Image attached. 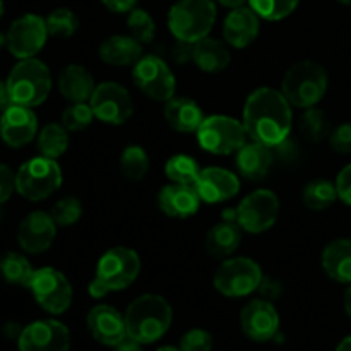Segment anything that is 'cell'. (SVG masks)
Returning <instances> with one entry per match:
<instances>
[{"label": "cell", "mask_w": 351, "mask_h": 351, "mask_svg": "<svg viewBox=\"0 0 351 351\" xmlns=\"http://www.w3.org/2000/svg\"><path fill=\"white\" fill-rule=\"evenodd\" d=\"M242 123L250 139L269 147H278L291 132V103L285 98L281 89H256L245 99Z\"/></svg>", "instance_id": "obj_1"}, {"label": "cell", "mask_w": 351, "mask_h": 351, "mask_svg": "<svg viewBox=\"0 0 351 351\" xmlns=\"http://www.w3.org/2000/svg\"><path fill=\"white\" fill-rule=\"evenodd\" d=\"M123 317H125L127 336L141 345H151L168 332L173 319V311L165 297L146 293L137 297L127 307Z\"/></svg>", "instance_id": "obj_2"}, {"label": "cell", "mask_w": 351, "mask_h": 351, "mask_svg": "<svg viewBox=\"0 0 351 351\" xmlns=\"http://www.w3.org/2000/svg\"><path fill=\"white\" fill-rule=\"evenodd\" d=\"M141 273L139 254L129 247H113L99 257L95 280L89 283V295L103 298L112 291L129 288Z\"/></svg>", "instance_id": "obj_3"}, {"label": "cell", "mask_w": 351, "mask_h": 351, "mask_svg": "<svg viewBox=\"0 0 351 351\" xmlns=\"http://www.w3.org/2000/svg\"><path fill=\"white\" fill-rule=\"evenodd\" d=\"M329 74L319 62L300 60L291 65L281 81V93L297 108L315 106L328 93Z\"/></svg>", "instance_id": "obj_4"}, {"label": "cell", "mask_w": 351, "mask_h": 351, "mask_svg": "<svg viewBox=\"0 0 351 351\" xmlns=\"http://www.w3.org/2000/svg\"><path fill=\"white\" fill-rule=\"evenodd\" d=\"M5 82L10 103L27 108H34L47 101L51 91L50 69L38 58H24L17 62Z\"/></svg>", "instance_id": "obj_5"}, {"label": "cell", "mask_w": 351, "mask_h": 351, "mask_svg": "<svg viewBox=\"0 0 351 351\" xmlns=\"http://www.w3.org/2000/svg\"><path fill=\"white\" fill-rule=\"evenodd\" d=\"M215 21V0H178L168 12V27L171 34L187 43H195L209 36Z\"/></svg>", "instance_id": "obj_6"}, {"label": "cell", "mask_w": 351, "mask_h": 351, "mask_svg": "<svg viewBox=\"0 0 351 351\" xmlns=\"http://www.w3.org/2000/svg\"><path fill=\"white\" fill-rule=\"evenodd\" d=\"M62 185V170L57 160L36 156L21 165L16 173V191L31 202L45 201Z\"/></svg>", "instance_id": "obj_7"}, {"label": "cell", "mask_w": 351, "mask_h": 351, "mask_svg": "<svg viewBox=\"0 0 351 351\" xmlns=\"http://www.w3.org/2000/svg\"><path fill=\"white\" fill-rule=\"evenodd\" d=\"M263 278L259 263L250 257H232L219 264L213 276V285L223 297L242 298L259 290Z\"/></svg>", "instance_id": "obj_8"}, {"label": "cell", "mask_w": 351, "mask_h": 351, "mask_svg": "<svg viewBox=\"0 0 351 351\" xmlns=\"http://www.w3.org/2000/svg\"><path fill=\"white\" fill-rule=\"evenodd\" d=\"M195 136L202 149L218 156L237 153L247 143L243 123L228 115L206 117Z\"/></svg>", "instance_id": "obj_9"}, {"label": "cell", "mask_w": 351, "mask_h": 351, "mask_svg": "<svg viewBox=\"0 0 351 351\" xmlns=\"http://www.w3.org/2000/svg\"><path fill=\"white\" fill-rule=\"evenodd\" d=\"M132 81L141 93L154 101L167 103L177 91V79L158 55H143L132 65Z\"/></svg>", "instance_id": "obj_10"}, {"label": "cell", "mask_w": 351, "mask_h": 351, "mask_svg": "<svg viewBox=\"0 0 351 351\" xmlns=\"http://www.w3.org/2000/svg\"><path fill=\"white\" fill-rule=\"evenodd\" d=\"M27 288L33 293L36 304L51 315L64 314L71 307L72 297H74L72 285L65 278V274L48 266L34 269Z\"/></svg>", "instance_id": "obj_11"}, {"label": "cell", "mask_w": 351, "mask_h": 351, "mask_svg": "<svg viewBox=\"0 0 351 351\" xmlns=\"http://www.w3.org/2000/svg\"><path fill=\"white\" fill-rule=\"evenodd\" d=\"M278 216H280V199L267 189L250 192L237 206V223L243 232L252 235H259L273 228Z\"/></svg>", "instance_id": "obj_12"}, {"label": "cell", "mask_w": 351, "mask_h": 351, "mask_svg": "<svg viewBox=\"0 0 351 351\" xmlns=\"http://www.w3.org/2000/svg\"><path fill=\"white\" fill-rule=\"evenodd\" d=\"M95 119L108 125H122L132 117L134 101L130 93L119 82H101L89 99Z\"/></svg>", "instance_id": "obj_13"}, {"label": "cell", "mask_w": 351, "mask_h": 351, "mask_svg": "<svg viewBox=\"0 0 351 351\" xmlns=\"http://www.w3.org/2000/svg\"><path fill=\"white\" fill-rule=\"evenodd\" d=\"M47 21L38 14H24L7 31V48L19 60L34 58L47 43Z\"/></svg>", "instance_id": "obj_14"}, {"label": "cell", "mask_w": 351, "mask_h": 351, "mask_svg": "<svg viewBox=\"0 0 351 351\" xmlns=\"http://www.w3.org/2000/svg\"><path fill=\"white\" fill-rule=\"evenodd\" d=\"M17 346L19 351H69L71 331L53 319L34 321L23 329Z\"/></svg>", "instance_id": "obj_15"}, {"label": "cell", "mask_w": 351, "mask_h": 351, "mask_svg": "<svg viewBox=\"0 0 351 351\" xmlns=\"http://www.w3.org/2000/svg\"><path fill=\"white\" fill-rule=\"evenodd\" d=\"M240 328L243 335L257 343L273 339L280 331V315L273 302L256 298L240 312Z\"/></svg>", "instance_id": "obj_16"}, {"label": "cell", "mask_w": 351, "mask_h": 351, "mask_svg": "<svg viewBox=\"0 0 351 351\" xmlns=\"http://www.w3.org/2000/svg\"><path fill=\"white\" fill-rule=\"evenodd\" d=\"M38 119L33 108L12 105L3 108L0 117V137L9 147L19 149L36 137Z\"/></svg>", "instance_id": "obj_17"}, {"label": "cell", "mask_w": 351, "mask_h": 351, "mask_svg": "<svg viewBox=\"0 0 351 351\" xmlns=\"http://www.w3.org/2000/svg\"><path fill=\"white\" fill-rule=\"evenodd\" d=\"M86 326H88L89 335L99 345L113 346L115 348L119 343L129 338L127 336L125 317L112 305H96L88 312L86 317Z\"/></svg>", "instance_id": "obj_18"}, {"label": "cell", "mask_w": 351, "mask_h": 351, "mask_svg": "<svg viewBox=\"0 0 351 351\" xmlns=\"http://www.w3.org/2000/svg\"><path fill=\"white\" fill-rule=\"evenodd\" d=\"M57 237V223L45 211H33L21 221L17 228V242L27 254H41L48 250Z\"/></svg>", "instance_id": "obj_19"}, {"label": "cell", "mask_w": 351, "mask_h": 351, "mask_svg": "<svg viewBox=\"0 0 351 351\" xmlns=\"http://www.w3.org/2000/svg\"><path fill=\"white\" fill-rule=\"evenodd\" d=\"M194 187L202 202L216 204L235 197L240 191V180L226 168L208 167L202 168Z\"/></svg>", "instance_id": "obj_20"}, {"label": "cell", "mask_w": 351, "mask_h": 351, "mask_svg": "<svg viewBox=\"0 0 351 351\" xmlns=\"http://www.w3.org/2000/svg\"><path fill=\"white\" fill-rule=\"evenodd\" d=\"M261 31V17L250 5L237 7L228 12L223 23V38L233 48H245L256 41Z\"/></svg>", "instance_id": "obj_21"}, {"label": "cell", "mask_w": 351, "mask_h": 351, "mask_svg": "<svg viewBox=\"0 0 351 351\" xmlns=\"http://www.w3.org/2000/svg\"><path fill=\"white\" fill-rule=\"evenodd\" d=\"M201 202L194 185L170 184L161 187L160 194H158V206L168 218H191L199 211Z\"/></svg>", "instance_id": "obj_22"}, {"label": "cell", "mask_w": 351, "mask_h": 351, "mask_svg": "<svg viewBox=\"0 0 351 351\" xmlns=\"http://www.w3.org/2000/svg\"><path fill=\"white\" fill-rule=\"evenodd\" d=\"M163 115L168 125L182 134L197 132L199 125L206 119L199 103L185 96H173L163 106Z\"/></svg>", "instance_id": "obj_23"}, {"label": "cell", "mask_w": 351, "mask_h": 351, "mask_svg": "<svg viewBox=\"0 0 351 351\" xmlns=\"http://www.w3.org/2000/svg\"><path fill=\"white\" fill-rule=\"evenodd\" d=\"M273 161L274 156L271 147L256 141L245 143L237 151V168H239V173L247 180H263L269 173Z\"/></svg>", "instance_id": "obj_24"}, {"label": "cell", "mask_w": 351, "mask_h": 351, "mask_svg": "<svg viewBox=\"0 0 351 351\" xmlns=\"http://www.w3.org/2000/svg\"><path fill=\"white\" fill-rule=\"evenodd\" d=\"M95 88L91 72L79 64L67 65L58 75V91L71 103H89Z\"/></svg>", "instance_id": "obj_25"}, {"label": "cell", "mask_w": 351, "mask_h": 351, "mask_svg": "<svg viewBox=\"0 0 351 351\" xmlns=\"http://www.w3.org/2000/svg\"><path fill=\"white\" fill-rule=\"evenodd\" d=\"M98 53L105 64L113 65V67H129L144 55L143 43L127 34H115V36L106 38L99 45Z\"/></svg>", "instance_id": "obj_26"}, {"label": "cell", "mask_w": 351, "mask_h": 351, "mask_svg": "<svg viewBox=\"0 0 351 351\" xmlns=\"http://www.w3.org/2000/svg\"><path fill=\"white\" fill-rule=\"evenodd\" d=\"M322 269L336 283H351V239H336L322 250Z\"/></svg>", "instance_id": "obj_27"}, {"label": "cell", "mask_w": 351, "mask_h": 351, "mask_svg": "<svg viewBox=\"0 0 351 351\" xmlns=\"http://www.w3.org/2000/svg\"><path fill=\"white\" fill-rule=\"evenodd\" d=\"M192 62L197 65L199 71L208 72V74H218L228 67L232 62V53L223 41L206 36L194 43Z\"/></svg>", "instance_id": "obj_28"}, {"label": "cell", "mask_w": 351, "mask_h": 351, "mask_svg": "<svg viewBox=\"0 0 351 351\" xmlns=\"http://www.w3.org/2000/svg\"><path fill=\"white\" fill-rule=\"evenodd\" d=\"M242 232L243 230L240 228L237 221L223 219L221 223L213 226L208 235H206V250L213 257H218V259H225V257L232 256L239 249L240 242H242Z\"/></svg>", "instance_id": "obj_29"}, {"label": "cell", "mask_w": 351, "mask_h": 351, "mask_svg": "<svg viewBox=\"0 0 351 351\" xmlns=\"http://www.w3.org/2000/svg\"><path fill=\"white\" fill-rule=\"evenodd\" d=\"M338 189L336 184L326 178L311 180L302 191V201L312 211H324L338 201Z\"/></svg>", "instance_id": "obj_30"}, {"label": "cell", "mask_w": 351, "mask_h": 351, "mask_svg": "<svg viewBox=\"0 0 351 351\" xmlns=\"http://www.w3.org/2000/svg\"><path fill=\"white\" fill-rule=\"evenodd\" d=\"M34 269L29 261L17 252H7L0 256V276L5 283L14 287H29Z\"/></svg>", "instance_id": "obj_31"}, {"label": "cell", "mask_w": 351, "mask_h": 351, "mask_svg": "<svg viewBox=\"0 0 351 351\" xmlns=\"http://www.w3.org/2000/svg\"><path fill=\"white\" fill-rule=\"evenodd\" d=\"M331 120L324 110L317 106L304 110V115L300 119V132L308 143H322L324 139H329L331 134Z\"/></svg>", "instance_id": "obj_32"}, {"label": "cell", "mask_w": 351, "mask_h": 351, "mask_svg": "<svg viewBox=\"0 0 351 351\" xmlns=\"http://www.w3.org/2000/svg\"><path fill=\"white\" fill-rule=\"evenodd\" d=\"M69 130L62 123H48L38 134V149L41 156L57 160L69 147Z\"/></svg>", "instance_id": "obj_33"}, {"label": "cell", "mask_w": 351, "mask_h": 351, "mask_svg": "<svg viewBox=\"0 0 351 351\" xmlns=\"http://www.w3.org/2000/svg\"><path fill=\"white\" fill-rule=\"evenodd\" d=\"M201 170L202 168L199 167L197 161L189 154H173L171 158H168L167 165H165V173L170 178L171 184L180 185H194Z\"/></svg>", "instance_id": "obj_34"}, {"label": "cell", "mask_w": 351, "mask_h": 351, "mask_svg": "<svg viewBox=\"0 0 351 351\" xmlns=\"http://www.w3.org/2000/svg\"><path fill=\"white\" fill-rule=\"evenodd\" d=\"M120 170H122L123 177L129 180H143L149 171V156H147L146 149L137 144L127 146L120 154Z\"/></svg>", "instance_id": "obj_35"}, {"label": "cell", "mask_w": 351, "mask_h": 351, "mask_svg": "<svg viewBox=\"0 0 351 351\" xmlns=\"http://www.w3.org/2000/svg\"><path fill=\"white\" fill-rule=\"evenodd\" d=\"M47 29L48 34L57 38H71L77 33L79 19L71 9L60 7V9L51 10L47 16Z\"/></svg>", "instance_id": "obj_36"}, {"label": "cell", "mask_w": 351, "mask_h": 351, "mask_svg": "<svg viewBox=\"0 0 351 351\" xmlns=\"http://www.w3.org/2000/svg\"><path fill=\"white\" fill-rule=\"evenodd\" d=\"M127 27L130 31V36H134L143 45L151 43L156 36V23H154L153 16L141 7L130 10L129 17H127Z\"/></svg>", "instance_id": "obj_37"}, {"label": "cell", "mask_w": 351, "mask_h": 351, "mask_svg": "<svg viewBox=\"0 0 351 351\" xmlns=\"http://www.w3.org/2000/svg\"><path fill=\"white\" fill-rule=\"evenodd\" d=\"M300 0H249L254 12L266 21H281L295 12Z\"/></svg>", "instance_id": "obj_38"}, {"label": "cell", "mask_w": 351, "mask_h": 351, "mask_svg": "<svg viewBox=\"0 0 351 351\" xmlns=\"http://www.w3.org/2000/svg\"><path fill=\"white\" fill-rule=\"evenodd\" d=\"M95 113H93L91 105L86 103H71L67 108L62 112V125L69 130V132H77V130H84L86 127L91 125Z\"/></svg>", "instance_id": "obj_39"}, {"label": "cell", "mask_w": 351, "mask_h": 351, "mask_svg": "<svg viewBox=\"0 0 351 351\" xmlns=\"http://www.w3.org/2000/svg\"><path fill=\"white\" fill-rule=\"evenodd\" d=\"M82 204L77 197H64L51 208V218L57 226H72L81 219Z\"/></svg>", "instance_id": "obj_40"}, {"label": "cell", "mask_w": 351, "mask_h": 351, "mask_svg": "<svg viewBox=\"0 0 351 351\" xmlns=\"http://www.w3.org/2000/svg\"><path fill=\"white\" fill-rule=\"evenodd\" d=\"M180 351H211L213 336L206 329H191L180 339Z\"/></svg>", "instance_id": "obj_41"}, {"label": "cell", "mask_w": 351, "mask_h": 351, "mask_svg": "<svg viewBox=\"0 0 351 351\" xmlns=\"http://www.w3.org/2000/svg\"><path fill=\"white\" fill-rule=\"evenodd\" d=\"M329 144L332 151L339 154H351V122L339 123L329 134Z\"/></svg>", "instance_id": "obj_42"}, {"label": "cell", "mask_w": 351, "mask_h": 351, "mask_svg": "<svg viewBox=\"0 0 351 351\" xmlns=\"http://www.w3.org/2000/svg\"><path fill=\"white\" fill-rule=\"evenodd\" d=\"M16 191V173L7 165H0V206L10 199Z\"/></svg>", "instance_id": "obj_43"}, {"label": "cell", "mask_w": 351, "mask_h": 351, "mask_svg": "<svg viewBox=\"0 0 351 351\" xmlns=\"http://www.w3.org/2000/svg\"><path fill=\"white\" fill-rule=\"evenodd\" d=\"M336 189H338V197L341 202L351 208V163L341 168V171L336 177Z\"/></svg>", "instance_id": "obj_44"}, {"label": "cell", "mask_w": 351, "mask_h": 351, "mask_svg": "<svg viewBox=\"0 0 351 351\" xmlns=\"http://www.w3.org/2000/svg\"><path fill=\"white\" fill-rule=\"evenodd\" d=\"M257 291H259L261 297H263L264 300L274 302L283 295V285H281V281L274 280V278L264 276L259 285V290Z\"/></svg>", "instance_id": "obj_45"}, {"label": "cell", "mask_w": 351, "mask_h": 351, "mask_svg": "<svg viewBox=\"0 0 351 351\" xmlns=\"http://www.w3.org/2000/svg\"><path fill=\"white\" fill-rule=\"evenodd\" d=\"M192 48H194V43H187V41L177 40V45H175L173 51H171V57H173L175 64L185 65L187 62H191Z\"/></svg>", "instance_id": "obj_46"}, {"label": "cell", "mask_w": 351, "mask_h": 351, "mask_svg": "<svg viewBox=\"0 0 351 351\" xmlns=\"http://www.w3.org/2000/svg\"><path fill=\"white\" fill-rule=\"evenodd\" d=\"M101 3L115 14H129L137 7V0H101Z\"/></svg>", "instance_id": "obj_47"}, {"label": "cell", "mask_w": 351, "mask_h": 351, "mask_svg": "<svg viewBox=\"0 0 351 351\" xmlns=\"http://www.w3.org/2000/svg\"><path fill=\"white\" fill-rule=\"evenodd\" d=\"M115 351H143V345L134 341V339L125 338L122 343H119V345L115 346Z\"/></svg>", "instance_id": "obj_48"}, {"label": "cell", "mask_w": 351, "mask_h": 351, "mask_svg": "<svg viewBox=\"0 0 351 351\" xmlns=\"http://www.w3.org/2000/svg\"><path fill=\"white\" fill-rule=\"evenodd\" d=\"M10 105L9 91H7V82L0 81V108H7Z\"/></svg>", "instance_id": "obj_49"}, {"label": "cell", "mask_w": 351, "mask_h": 351, "mask_svg": "<svg viewBox=\"0 0 351 351\" xmlns=\"http://www.w3.org/2000/svg\"><path fill=\"white\" fill-rule=\"evenodd\" d=\"M219 5L228 7V9H237V7H243L245 3H249V0H215Z\"/></svg>", "instance_id": "obj_50"}, {"label": "cell", "mask_w": 351, "mask_h": 351, "mask_svg": "<svg viewBox=\"0 0 351 351\" xmlns=\"http://www.w3.org/2000/svg\"><path fill=\"white\" fill-rule=\"evenodd\" d=\"M343 305H345V312L346 315L351 319V283L348 285L345 291V298H343Z\"/></svg>", "instance_id": "obj_51"}, {"label": "cell", "mask_w": 351, "mask_h": 351, "mask_svg": "<svg viewBox=\"0 0 351 351\" xmlns=\"http://www.w3.org/2000/svg\"><path fill=\"white\" fill-rule=\"evenodd\" d=\"M21 332H23V329H21L17 324H7L5 326V335L10 336V338H19Z\"/></svg>", "instance_id": "obj_52"}, {"label": "cell", "mask_w": 351, "mask_h": 351, "mask_svg": "<svg viewBox=\"0 0 351 351\" xmlns=\"http://www.w3.org/2000/svg\"><path fill=\"white\" fill-rule=\"evenodd\" d=\"M336 351H351V336H346V338L339 343Z\"/></svg>", "instance_id": "obj_53"}, {"label": "cell", "mask_w": 351, "mask_h": 351, "mask_svg": "<svg viewBox=\"0 0 351 351\" xmlns=\"http://www.w3.org/2000/svg\"><path fill=\"white\" fill-rule=\"evenodd\" d=\"M156 351H180V350L175 348V346H161V348H158Z\"/></svg>", "instance_id": "obj_54"}, {"label": "cell", "mask_w": 351, "mask_h": 351, "mask_svg": "<svg viewBox=\"0 0 351 351\" xmlns=\"http://www.w3.org/2000/svg\"><path fill=\"white\" fill-rule=\"evenodd\" d=\"M3 45H7V34L0 33V47H3Z\"/></svg>", "instance_id": "obj_55"}, {"label": "cell", "mask_w": 351, "mask_h": 351, "mask_svg": "<svg viewBox=\"0 0 351 351\" xmlns=\"http://www.w3.org/2000/svg\"><path fill=\"white\" fill-rule=\"evenodd\" d=\"M336 2L343 3V5H351V0H336Z\"/></svg>", "instance_id": "obj_56"}, {"label": "cell", "mask_w": 351, "mask_h": 351, "mask_svg": "<svg viewBox=\"0 0 351 351\" xmlns=\"http://www.w3.org/2000/svg\"><path fill=\"white\" fill-rule=\"evenodd\" d=\"M2 16H3V2L0 0V19H2Z\"/></svg>", "instance_id": "obj_57"}]
</instances>
